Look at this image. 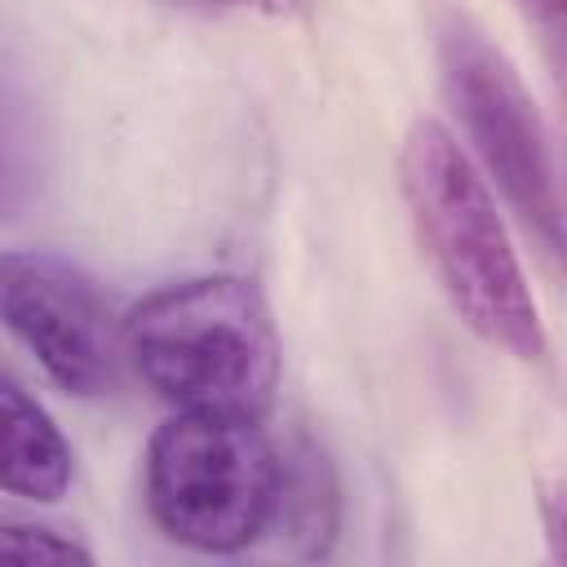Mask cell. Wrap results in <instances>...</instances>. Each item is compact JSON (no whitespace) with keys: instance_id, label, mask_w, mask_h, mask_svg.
I'll use <instances>...</instances> for the list:
<instances>
[{"instance_id":"obj_11","label":"cell","mask_w":567,"mask_h":567,"mask_svg":"<svg viewBox=\"0 0 567 567\" xmlns=\"http://www.w3.org/2000/svg\"><path fill=\"white\" fill-rule=\"evenodd\" d=\"M514 4L549 44H558V35H563V0H514Z\"/></svg>"},{"instance_id":"obj_4","label":"cell","mask_w":567,"mask_h":567,"mask_svg":"<svg viewBox=\"0 0 567 567\" xmlns=\"http://www.w3.org/2000/svg\"><path fill=\"white\" fill-rule=\"evenodd\" d=\"M279 447L248 416L177 412L146 443L151 523L199 554L248 549L270 527Z\"/></svg>"},{"instance_id":"obj_9","label":"cell","mask_w":567,"mask_h":567,"mask_svg":"<svg viewBox=\"0 0 567 567\" xmlns=\"http://www.w3.org/2000/svg\"><path fill=\"white\" fill-rule=\"evenodd\" d=\"M0 563H93V549L66 532L0 514Z\"/></svg>"},{"instance_id":"obj_1","label":"cell","mask_w":567,"mask_h":567,"mask_svg":"<svg viewBox=\"0 0 567 567\" xmlns=\"http://www.w3.org/2000/svg\"><path fill=\"white\" fill-rule=\"evenodd\" d=\"M399 186L421 252L465 328L509 359H545V323L505 217L452 128L439 120H416L408 128L399 146Z\"/></svg>"},{"instance_id":"obj_5","label":"cell","mask_w":567,"mask_h":567,"mask_svg":"<svg viewBox=\"0 0 567 567\" xmlns=\"http://www.w3.org/2000/svg\"><path fill=\"white\" fill-rule=\"evenodd\" d=\"M0 323L71 394L97 399L120 385L124 315L71 257L22 248L0 257Z\"/></svg>"},{"instance_id":"obj_8","label":"cell","mask_w":567,"mask_h":567,"mask_svg":"<svg viewBox=\"0 0 567 567\" xmlns=\"http://www.w3.org/2000/svg\"><path fill=\"white\" fill-rule=\"evenodd\" d=\"M44 177V142L31 115V102L0 66V221L18 217Z\"/></svg>"},{"instance_id":"obj_3","label":"cell","mask_w":567,"mask_h":567,"mask_svg":"<svg viewBox=\"0 0 567 567\" xmlns=\"http://www.w3.org/2000/svg\"><path fill=\"white\" fill-rule=\"evenodd\" d=\"M434 58L443 97L483 164V182H496L505 204L518 213L523 230L540 244L549 261L563 252V195L549 128L523 89L514 62L492 44V35L465 13L443 9L434 18Z\"/></svg>"},{"instance_id":"obj_7","label":"cell","mask_w":567,"mask_h":567,"mask_svg":"<svg viewBox=\"0 0 567 567\" xmlns=\"http://www.w3.org/2000/svg\"><path fill=\"white\" fill-rule=\"evenodd\" d=\"M270 527L306 540V554H319L323 540L337 532V478L319 447L292 443L279 452Z\"/></svg>"},{"instance_id":"obj_2","label":"cell","mask_w":567,"mask_h":567,"mask_svg":"<svg viewBox=\"0 0 567 567\" xmlns=\"http://www.w3.org/2000/svg\"><path fill=\"white\" fill-rule=\"evenodd\" d=\"M124 363L177 412L261 421L279 385V337L248 279L204 275L124 315Z\"/></svg>"},{"instance_id":"obj_10","label":"cell","mask_w":567,"mask_h":567,"mask_svg":"<svg viewBox=\"0 0 567 567\" xmlns=\"http://www.w3.org/2000/svg\"><path fill=\"white\" fill-rule=\"evenodd\" d=\"M204 9H239V13H266V18H297L310 9V0H190Z\"/></svg>"},{"instance_id":"obj_6","label":"cell","mask_w":567,"mask_h":567,"mask_svg":"<svg viewBox=\"0 0 567 567\" xmlns=\"http://www.w3.org/2000/svg\"><path fill=\"white\" fill-rule=\"evenodd\" d=\"M75 474L71 443L58 421L0 372V492L27 501H62Z\"/></svg>"}]
</instances>
